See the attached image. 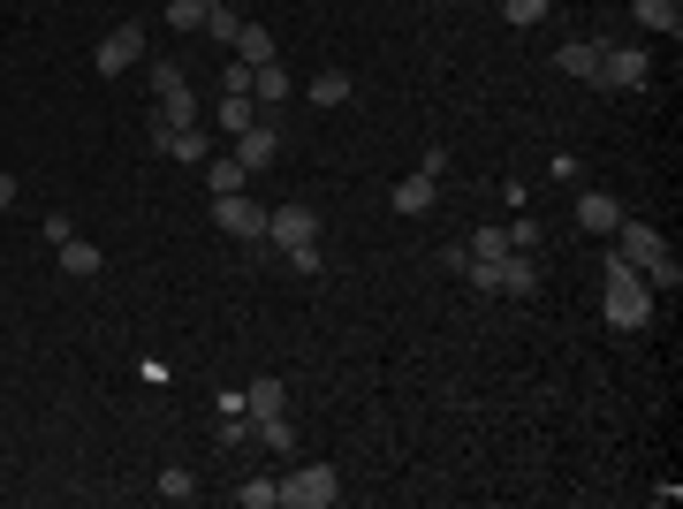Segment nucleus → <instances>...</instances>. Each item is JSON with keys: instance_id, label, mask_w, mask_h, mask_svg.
Returning a JSON list of instances; mask_svg holds the SVG:
<instances>
[{"instance_id": "11", "label": "nucleus", "mask_w": 683, "mask_h": 509, "mask_svg": "<svg viewBox=\"0 0 683 509\" xmlns=\"http://www.w3.org/2000/svg\"><path fill=\"white\" fill-rule=\"evenodd\" d=\"M289 91H297V85H289V69H281V61H258V69H251V107H258V115H281V107H289Z\"/></svg>"}, {"instance_id": "6", "label": "nucleus", "mask_w": 683, "mask_h": 509, "mask_svg": "<svg viewBox=\"0 0 683 509\" xmlns=\"http://www.w3.org/2000/svg\"><path fill=\"white\" fill-rule=\"evenodd\" d=\"M266 244H281V258L304 252V244H319V213L289 198V206H266Z\"/></svg>"}, {"instance_id": "10", "label": "nucleus", "mask_w": 683, "mask_h": 509, "mask_svg": "<svg viewBox=\"0 0 683 509\" xmlns=\"http://www.w3.org/2000/svg\"><path fill=\"white\" fill-rule=\"evenodd\" d=\"M236 160H244V175H266L274 160H281V129H274V115H258L251 129H236Z\"/></svg>"}, {"instance_id": "28", "label": "nucleus", "mask_w": 683, "mask_h": 509, "mask_svg": "<svg viewBox=\"0 0 683 509\" xmlns=\"http://www.w3.org/2000/svg\"><path fill=\"white\" fill-rule=\"evenodd\" d=\"M168 23L175 31H206V0H168Z\"/></svg>"}, {"instance_id": "8", "label": "nucleus", "mask_w": 683, "mask_h": 509, "mask_svg": "<svg viewBox=\"0 0 683 509\" xmlns=\"http://www.w3.org/2000/svg\"><path fill=\"white\" fill-rule=\"evenodd\" d=\"M214 228L236 244H266V206H251V190H228V198H214Z\"/></svg>"}, {"instance_id": "4", "label": "nucleus", "mask_w": 683, "mask_h": 509, "mask_svg": "<svg viewBox=\"0 0 683 509\" xmlns=\"http://www.w3.org/2000/svg\"><path fill=\"white\" fill-rule=\"evenodd\" d=\"M152 153H160V160H182V168H206V160H214V129L206 123H152Z\"/></svg>"}, {"instance_id": "18", "label": "nucleus", "mask_w": 683, "mask_h": 509, "mask_svg": "<svg viewBox=\"0 0 683 509\" xmlns=\"http://www.w3.org/2000/svg\"><path fill=\"white\" fill-rule=\"evenodd\" d=\"M251 433L274 449V457H297V425H289V411H274V419H251Z\"/></svg>"}, {"instance_id": "21", "label": "nucleus", "mask_w": 683, "mask_h": 509, "mask_svg": "<svg viewBox=\"0 0 683 509\" xmlns=\"http://www.w3.org/2000/svg\"><path fill=\"white\" fill-rule=\"evenodd\" d=\"M639 23H645V31H669V39H676V31H683V0H639Z\"/></svg>"}, {"instance_id": "22", "label": "nucleus", "mask_w": 683, "mask_h": 509, "mask_svg": "<svg viewBox=\"0 0 683 509\" xmlns=\"http://www.w3.org/2000/svg\"><path fill=\"white\" fill-rule=\"evenodd\" d=\"M214 123L228 129V137H236V129H251L258 123V107L251 99H244V91H220V107H214Z\"/></svg>"}, {"instance_id": "13", "label": "nucleus", "mask_w": 683, "mask_h": 509, "mask_svg": "<svg viewBox=\"0 0 683 509\" xmlns=\"http://www.w3.org/2000/svg\"><path fill=\"white\" fill-rule=\"evenodd\" d=\"M577 228H585V236H615V228H623V206H615L607 190H585V198H577Z\"/></svg>"}, {"instance_id": "24", "label": "nucleus", "mask_w": 683, "mask_h": 509, "mask_svg": "<svg viewBox=\"0 0 683 509\" xmlns=\"http://www.w3.org/2000/svg\"><path fill=\"white\" fill-rule=\"evenodd\" d=\"M244 183H251V175H244V160H236V153H228V160H206V190H214V198L244 190Z\"/></svg>"}, {"instance_id": "1", "label": "nucleus", "mask_w": 683, "mask_h": 509, "mask_svg": "<svg viewBox=\"0 0 683 509\" xmlns=\"http://www.w3.org/2000/svg\"><path fill=\"white\" fill-rule=\"evenodd\" d=\"M615 258L639 266V282L653 290V297H676L683 290V266H676V252L661 244V228H645V221H631V213H623V228H615Z\"/></svg>"}, {"instance_id": "26", "label": "nucleus", "mask_w": 683, "mask_h": 509, "mask_svg": "<svg viewBox=\"0 0 683 509\" xmlns=\"http://www.w3.org/2000/svg\"><path fill=\"white\" fill-rule=\"evenodd\" d=\"M152 487H160V502H190V495H198V479H190L182 464H168L160 479H152Z\"/></svg>"}, {"instance_id": "23", "label": "nucleus", "mask_w": 683, "mask_h": 509, "mask_svg": "<svg viewBox=\"0 0 683 509\" xmlns=\"http://www.w3.org/2000/svg\"><path fill=\"white\" fill-rule=\"evenodd\" d=\"M236 31H244V16H236L228 0H206V39H214V46H236Z\"/></svg>"}, {"instance_id": "3", "label": "nucleus", "mask_w": 683, "mask_h": 509, "mask_svg": "<svg viewBox=\"0 0 683 509\" xmlns=\"http://www.w3.org/2000/svg\"><path fill=\"white\" fill-rule=\"evenodd\" d=\"M342 502V471L335 464H297L281 479V509H335Z\"/></svg>"}, {"instance_id": "7", "label": "nucleus", "mask_w": 683, "mask_h": 509, "mask_svg": "<svg viewBox=\"0 0 683 509\" xmlns=\"http://www.w3.org/2000/svg\"><path fill=\"white\" fill-rule=\"evenodd\" d=\"M152 123H198V99H190V77L175 61H152Z\"/></svg>"}, {"instance_id": "25", "label": "nucleus", "mask_w": 683, "mask_h": 509, "mask_svg": "<svg viewBox=\"0 0 683 509\" xmlns=\"http://www.w3.org/2000/svg\"><path fill=\"white\" fill-rule=\"evenodd\" d=\"M349 99V69H319L311 77V107H342Z\"/></svg>"}, {"instance_id": "20", "label": "nucleus", "mask_w": 683, "mask_h": 509, "mask_svg": "<svg viewBox=\"0 0 683 509\" xmlns=\"http://www.w3.org/2000/svg\"><path fill=\"white\" fill-rule=\"evenodd\" d=\"M236 509H281V479H266V471H251V479L236 487Z\"/></svg>"}, {"instance_id": "19", "label": "nucleus", "mask_w": 683, "mask_h": 509, "mask_svg": "<svg viewBox=\"0 0 683 509\" xmlns=\"http://www.w3.org/2000/svg\"><path fill=\"white\" fill-rule=\"evenodd\" d=\"M228 53H236V61H251V69H258V61H274V31H266V23H244Z\"/></svg>"}, {"instance_id": "15", "label": "nucleus", "mask_w": 683, "mask_h": 509, "mask_svg": "<svg viewBox=\"0 0 683 509\" xmlns=\"http://www.w3.org/2000/svg\"><path fill=\"white\" fill-rule=\"evenodd\" d=\"M53 252H61V274H77V282H91V274H99V266H107V252H99V244H85V236H77V228H69V236H61V244H53Z\"/></svg>"}, {"instance_id": "2", "label": "nucleus", "mask_w": 683, "mask_h": 509, "mask_svg": "<svg viewBox=\"0 0 683 509\" xmlns=\"http://www.w3.org/2000/svg\"><path fill=\"white\" fill-rule=\"evenodd\" d=\"M600 312H607V327H623V335H639L645 320H653V290L639 282V266L631 258H600Z\"/></svg>"}, {"instance_id": "14", "label": "nucleus", "mask_w": 683, "mask_h": 509, "mask_svg": "<svg viewBox=\"0 0 683 509\" xmlns=\"http://www.w3.org/2000/svg\"><path fill=\"white\" fill-rule=\"evenodd\" d=\"M274 411H289V388L274 381V373L244 381V419H274Z\"/></svg>"}, {"instance_id": "12", "label": "nucleus", "mask_w": 683, "mask_h": 509, "mask_svg": "<svg viewBox=\"0 0 683 509\" xmlns=\"http://www.w3.org/2000/svg\"><path fill=\"white\" fill-rule=\"evenodd\" d=\"M494 297H540V266H532V252H509L502 258V274H494Z\"/></svg>"}, {"instance_id": "27", "label": "nucleus", "mask_w": 683, "mask_h": 509, "mask_svg": "<svg viewBox=\"0 0 683 509\" xmlns=\"http://www.w3.org/2000/svg\"><path fill=\"white\" fill-rule=\"evenodd\" d=\"M547 8H555V0H502V16H509L516 31H532V23H547Z\"/></svg>"}, {"instance_id": "32", "label": "nucleus", "mask_w": 683, "mask_h": 509, "mask_svg": "<svg viewBox=\"0 0 683 509\" xmlns=\"http://www.w3.org/2000/svg\"><path fill=\"white\" fill-rule=\"evenodd\" d=\"M16 190H23V183H16V175H0V213L16 206Z\"/></svg>"}, {"instance_id": "16", "label": "nucleus", "mask_w": 683, "mask_h": 509, "mask_svg": "<svg viewBox=\"0 0 683 509\" xmlns=\"http://www.w3.org/2000/svg\"><path fill=\"white\" fill-rule=\"evenodd\" d=\"M433 198H441V183H433V175H403V183H395V213H403V221L433 213Z\"/></svg>"}, {"instance_id": "9", "label": "nucleus", "mask_w": 683, "mask_h": 509, "mask_svg": "<svg viewBox=\"0 0 683 509\" xmlns=\"http://www.w3.org/2000/svg\"><path fill=\"white\" fill-rule=\"evenodd\" d=\"M129 61H145V23H115L107 39L91 46V69H99V77H122Z\"/></svg>"}, {"instance_id": "17", "label": "nucleus", "mask_w": 683, "mask_h": 509, "mask_svg": "<svg viewBox=\"0 0 683 509\" xmlns=\"http://www.w3.org/2000/svg\"><path fill=\"white\" fill-rule=\"evenodd\" d=\"M555 69H562V77H577V85H593V69H600V46H585V39L555 46Z\"/></svg>"}, {"instance_id": "30", "label": "nucleus", "mask_w": 683, "mask_h": 509, "mask_svg": "<svg viewBox=\"0 0 683 509\" xmlns=\"http://www.w3.org/2000/svg\"><path fill=\"white\" fill-rule=\"evenodd\" d=\"M464 244H471V258H502V252H509L502 228H478V236H464Z\"/></svg>"}, {"instance_id": "5", "label": "nucleus", "mask_w": 683, "mask_h": 509, "mask_svg": "<svg viewBox=\"0 0 683 509\" xmlns=\"http://www.w3.org/2000/svg\"><path fill=\"white\" fill-rule=\"evenodd\" d=\"M645 77H653L645 46H600V69H593L600 91H645Z\"/></svg>"}, {"instance_id": "31", "label": "nucleus", "mask_w": 683, "mask_h": 509, "mask_svg": "<svg viewBox=\"0 0 683 509\" xmlns=\"http://www.w3.org/2000/svg\"><path fill=\"white\" fill-rule=\"evenodd\" d=\"M220 91H244V99H251V61H228V69H220Z\"/></svg>"}, {"instance_id": "29", "label": "nucleus", "mask_w": 683, "mask_h": 509, "mask_svg": "<svg viewBox=\"0 0 683 509\" xmlns=\"http://www.w3.org/2000/svg\"><path fill=\"white\" fill-rule=\"evenodd\" d=\"M502 236H509V252H540V221H532V213H516Z\"/></svg>"}]
</instances>
